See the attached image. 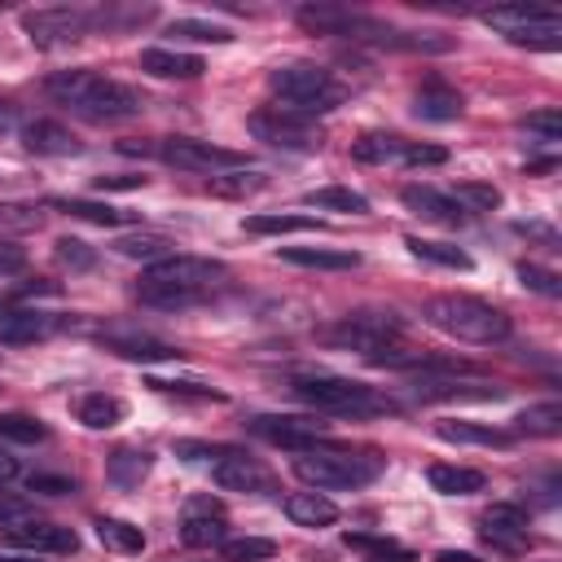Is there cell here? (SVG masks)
Segmentation results:
<instances>
[{"mask_svg":"<svg viewBox=\"0 0 562 562\" xmlns=\"http://www.w3.org/2000/svg\"><path fill=\"white\" fill-rule=\"evenodd\" d=\"M426 479H430V487L443 492V496H474V492L487 487V474H483V470H474V465H452V461H435V465L426 470Z\"/></svg>","mask_w":562,"mask_h":562,"instance_id":"cell-24","label":"cell"},{"mask_svg":"<svg viewBox=\"0 0 562 562\" xmlns=\"http://www.w3.org/2000/svg\"><path fill=\"white\" fill-rule=\"evenodd\" d=\"M527 527H531V522H527V509L514 505V501H496V505L483 509V518H479L483 540L496 544V549H505V553H514V549H522V544L531 540Z\"/></svg>","mask_w":562,"mask_h":562,"instance_id":"cell-16","label":"cell"},{"mask_svg":"<svg viewBox=\"0 0 562 562\" xmlns=\"http://www.w3.org/2000/svg\"><path fill=\"white\" fill-rule=\"evenodd\" d=\"M31 518V505L18 501V496H0V527H13V522H26Z\"/></svg>","mask_w":562,"mask_h":562,"instance_id":"cell-53","label":"cell"},{"mask_svg":"<svg viewBox=\"0 0 562 562\" xmlns=\"http://www.w3.org/2000/svg\"><path fill=\"white\" fill-rule=\"evenodd\" d=\"M285 514H290V522H299V527H334L338 522V505L325 496V492H290L285 496Z\"/></svg>","mask_w":562,"mask_h":562,"instance_id":"cell-25","label":"cell"},{"mask_svg":"<svg viewBox=\"0 0 562 562\" xmlns=\"http://www.w3.org/2000/svg\"><path fill=\"white\" fill-rule=\"evenodd\" d=\"M22 268H26V250L0 241V277H13V272H22Z\"/></svg>","mask_w":562,"mask_h":562,"instance_id":"cell-54","label":"cell"},{"mask_svg":"<svg viewBox=\"0 0 562 562\" xmlns=\"http://www.w3.org/2000/svg\"><path fill=\"white\" fill-rule=\"evenodd\" d=\"M22 140H26V149H35V154H53V158L79 154V136H75L70 127L53 123V119H35V123H26V127H22Z\"/></svg>","mask_w":562,"mask_h":562,"instance_id":"cell-23","label":"cell"},{"mask_svg":"<svg viewBox=\"0 0 562 562\" xmlns=\"http://www.w3.org/2000/svg\"><path fill=\"white\" fill-rule=\"evenodd\" d=\"M0 562H35V558H0Z\"/></svg>","mask_w":562,"mask_h":562,"instance_id":"cell-57","label":"cell"},{"mask_svg":"<svg viewBox=\"0 0 562 562\" xmlns=\"http://www.w3.org/2000/svg\"><path fill=\"white\" fill-rule=\"evenodd\" d=\"M211 479L224 487V492H246V496H263V492H277V479L268 465H259L255 457H246L241 448H233L224 461L211 465Z\"/></svg>","mask_w":562,"mask_h":562,"instance_id":"cell-14","label":"cell"},{"mask_svg":"<svg viewBox=\"0 0 562 562\" xmlns=\"http://www.w3.org/2000/svg\"><path fill=\"white\" fill-rule=\"evenodd\" d=\"M400 202H404L413 215L435 220V224H448V228H457V224L470 220V211H465L452 193H439V189H430V184H404V189H400Z\"/></svg>","mask_w":562,"mask_h":562,"instance_id":"cell-18","label":"cell"},{"mask_svg":"<svg viewBox=\"0 0 562 562\" xmlns=\"http://www.w3.org/2000/svg\"><path fill=\"white\" fill-rule=\"evenodd\" d=\"M123 413H127V404H123L119 395H105V391H88V395L75 404V417H79L88 430H110V426L123 422Z\"/></svg>","mask_w":562,"mask_h":562,"instance_id":"cell-30","label":"cell"},{"mask_svg":"<svg viewBox=\"0 0 562 562\" xmlns=\"http://www.w3.org/2000/svg\"><path fill=\"white\" fill-rule=\"evenodd\" d=\"M422 321L457 342H474V347H492L509 338V316L474 294H435L422 303Z\"/></svg>","mask_w":562,"mask_h":562,"instance_id":"cell-3","label":"cell"},{"mask_svg":"<svg viewBox=\"0 0 562 562\" xmlns=\"http://www.w3.org/2000/svg\"><path fill=\"white\" fill-rule=\"evenodd\" d=\"M435 435L448 439V443H479V448H509L514 435L509 430H496V426H483V422H435Z\"/></svg>","mask_w":562,"mask_h":562,"instance_id":"cell-27","label":"cell"},{"mask_svg":"<svg viewBox=\"0 0 562 562\" xmlns=\"http://www.w3.org/2000/svg\"><path fill=\"white\" fill-rule=\"evenodd\" d=\"M272 553H277V540H268V536H237V540L220 544L224 562H268Z\"/></svg>","mask_w":562,"mask_h":562,"instance_id":"cell-41","label":"cell"},{"mask_svg":"<svg viewBox=\"0 0 562 562\" xmlns=\"http://www.w3.org/2000/svg\"><path fill=\"white\" fill-rule=\"evenodd\" d=\"M145 176H132V171H114V176H97V189H114V193H127V189H140Z\"/></svg>","mask_w":562,"mask_h":562,"instance_id":"cell-52","label":"cell"},{"mask_svg":"<svg viewBox=\"0 0 562 562\" xmlns=\"http://www.w3.org/2000/svg\"><path fill=\"white\" fill-rule=\"evenodd\" d=\"M48 206L66 211L70 220H88V224H101V228H119V224H132L136 215L123 211V206H110V202H92V198H53Z\"/></svg>","mask_w":562,"mask_h":562,"instance_id":"cell-28","label":"cell"},{"mask_svg":"<svg viewBox=\"0 0 562 562\" xmlns=\"http://www.w3.org/2000/svg\"><path fill=\"white\" fill-rule=\"evenodd\" d=\"M53 255H57V263H66V268H92V263H97V255H92L88 241H79V237H57V241H53Z\"/></svg>","mask_w":562,"mask_h":562,"instance_id":"cell-47","label":"cell"},{"mask_svg":"<svg viewBox=\"0 0 562 562\" xmlns=\"http://www.w3.org/2000/svg\"><path fill=\"white\" fill-rule=\"evenodd\" d=\"M465 110V97L457 88H448L443 79H426L417 92H413V114L417 119H430V123H448V119H461Z\"/></svg>","mask_w":562,"mask_h":562,"instance_id":"cell-20","label":"cell"},{"mask_svg":"<svg viewBox=\"0 0 562 562\" xmlns=\"http://www.w3.org/2000/svg\"><path fill=\"white\" fill-rule=\"evenodd\" d=\"M48 439V426L31 413H0V443H40Z\"/></svg>","mask_w":562,"mask_h":562,"instance_id":"cell-39","label":"cell"},{"mask_svg":"<svg viewBox=\"0 0 562 562\" xmlns=\"http://www.w3.org/2000/svg\"><path fill=\"white\" fill-rule=\"evenodd\" d=\"M277 255L285 263L321 268V272H351V268H360V255L356 250H338V246H281Z\"/></svg>","mask_w":562,"mask_h":562,"instance_id":"cell-22","label":"cell"},{"mask_svg":"<svg viewBox=\"0 0 562 562\" xmlns=\"http://www.w3.org/2000/svg\"><path fill=\"white\" fill-rule=\"evenodd\" d=\"M154 154L180 171H206V176H220V171H241L246 167V154L237 149H224V145H211V140H198V136H167L154 145Z\"/></svg>","mask_w":562,"mask_h":562,"instance_id":"cell-11","label":"cell"},{"mask_svg":"<svg viewBox=\"0 0 562 562\" xmlns=\"http://www.w3.org/2000/svg\"><path fill=\"white\" fill-rule=\"evenodd\" d=\"M400 162L404 167H439V162H448V149L443 145H404Z\"/></svg>","mask_w":562,"mask_h":562,"instance_id":"cell-49","label":"cell"},{"mask_svg":"<svg viewBox=\"0 0 562 562\" xmlns=\"http://www.w3.org/2000/svg\"><path fill=\"white\" fill-rule=\"evenodd\" d=\"M92 26H105V9H75V4H53V9H31L22 13V31L31 44L53 48V44H75Z\"/></svg>","mask_w":562,"mask_h":562,"instance_id":"cell-10","label":"cell"},{"mask_svg":"<svg viewBox=\"0 0 562 562\" xmlns=\"http://www.w3.org/2000/svg\"><path fill=\"white\" fill-rule=\"evenodd\" d=\"M0 540L9 549H26V553H75L79 549V536L61 522H40V518H26V522H13V527H0Z\"/></svg>","mask_w":562,"mask_h":562,"instance_id":"cell-13","label":"cell"},{"mask_svg":"<svg viewBox=\"0 0 562 562\" xmlns=\"http://www.w3.org/2000/svg\"><path fill=\"white\" fill-rule=\"evenodd\" d=\"M522 127H527V132H536V136H540V140H549V145H553V140H562V114H558L553 105L531 110V114L522 119Z\"/></svg>","mask_w":562,"mask_h":562,"instance_id":"cell-46","label":"cell"},{"mask_svg":"<svg viewBox=\"0 0 562 562\" xmlns=\"http://www.w3.org/2000/svg\"><path fill=\"white\" fill-rule=\"evenodd\" d=\"M250 136L272 145V149H290V154H312L325 145V132L316 127V119L307 114H294V110H281V105H263L246 119Z\"/></svg>","mask_w":562,"mask_h":562,"instance_id":"cell-9","label":"cell"},{"mask_svg":"<svg viewBox=\"0 0 562 562\" xmlns=\"http://www.w3.org/2000/svg\"><path fill=\"white\" fill-rule=\"evenodd\" d=\"M44 224V206L35 202H0V233H31Z\"/></svg>","mask_w":562,"mask_h":562,"instance_id":"cell-43","label":"cell"},{"mask_svg":"<svg viewBox=\"0 0 562 562\" xmlns=\"http://www.w3.org/2000/svg\"><path fill=\"white\" fill-rule=\"evenodd\" d=\"M44 92L66 105L70 114L79 119H92V123H114V119H132L145 110V97L136 88H127L123 79H110L101 70H88V66H75V70H53L44 79Z\"/></svg>","mask_w":562,"mask_h":562,"instance_id":"cell-2","label":"cell"},{"mask_svg":"<svg viewBox=\"0 0 562 562\" xmlns=\"http://www.w3.org/2000/svg\"><path fill=\"white\" fill-rule=\"evenodd\" d=\"M268 88H272L281 110H294V114H307V119L338 110L342 97H347V88L316 61H285V66L268 70Z\"/></svg>","mask_w":562,"mask_h":562,"instance_id":"cell-5","label":"cell"},{"mask_svg":"<svg viewBox=\"0 0 562 562\" xmlns=\"http://www.w3.org/2000/svg\"><path fill=\"white\" fill-rule=\"evenodd\" d=\"M110 246H114V255H123V259H145V263H158V259L176 255V241H171L167 233H154V228L123 233V237H114Z\"/></svg>","mask_w":562,"mask_h":562,"instance_id":"cell-29","label":"cell"},{"mask_svg":"<svg viewBox=\"0 0 562 562\" xmlns=\"http://www.w3.org/2000/svg\"><path fill=\"white\" fill-rule=\"evenodd\" d=\"M26 492H40V496H70V492H75V479H66V474H31V479H26Z\"/></svg>","mask_w":562,"mask_h":562,"instance_id":"cell-50","label":"cell"},{"mask_svg":"<svg viewBox=\"0 0 562 562\" xmlns=\"http://www.w3.org/2000/svg\"><path fill=\"white\" fill-rule=\"evenodd\" d=\"M435 562H479L474 553H465V549H439L435 553Z\"/></svg>","mask_w":562,"mask_h":562,"instance_id":"cell-56","label":"cell"},{"mask_svg":"<svg viewBox=\"0 0 562 562\" xmlns=\"http://www.w3.org/2000/svg\"><path fill=\"white\" fill-rule=\"evenodd\" d=\"M180 540L189 549H211L228 540V522H224V505L211 496H193L184 505V522H180Z\"/></svg>","mask_w":562,"mask_h":562,"instance_id":"cell-15","label":"cell"},{"mask_svg":"<svg viewBox=\"0 0 562 562\" xmlns=\"http://www.w3.org/2000/svg\"><path fill=\"white\" fill-rule=\"evenodd\" d=\"M483 22L492 31H501L509 44L518 48H558L562 44V18L553 9H536V4H501L487 9Z\"/></svg>","mask_w":562,"mask_h":562,"instance_id":"cell-8","label":"cell"},{"mask_svg":"<svg viewBox=\"0 0 562 562\" xmlns=\"http://www.w3.org/2000/svg\"><path fill=\"white\" fill-rule=\"evenodd\" d=\"M290 391H294V400H303L307 408L329 413V417H373V413L395 408L373 386H364L356 378H338V373H299L290 382Z\"/></svg>","mask_w":562,"mask_h":562,"instance_id":"cell-6","label":"cell"},{"mask_svg":"<svg viewBox=\"0 0 562 562\" xmlns=\"http://www.w3.org/2000/svg\"><path fill=\"white\" fill-rule=\"evenodd\" d=\"M92 527H97L101 544H110V549H119V553H140V549H145V531L132 527V522H123V518H105V514H101Z\"/></svg>","mask_w":562,"mask_h":562,"instance_id":"cell-38","label":"cell"},{"mask_svg":"<svg viewBox=\"0 0 562 562\" xmlns=\"http://www.w3.org/2000/svg\"><path fill=\"white\" fill-rule=\"evenodd\" d=\"M136 66L154 79H198L206 70V61L198 53H176V48H145Z\"/></svg>","mask_w":562,"mask_h":562,"instance_id":"cell-21","label":"cell"},{"mask_svg":"<svg viewBox=\"0 0 562 562\" xmlns=\"http://www.w3.org/2000/svg\"><path fill=\"white\" fill-rule=\"evenodd\" d=\"M404 145H408V140H400L395 132H369V136H360V140L351 145V158L378 167V162H395V158L404 154Z\"/></svg>","mask_w":562,"mask_h":562,"instance_id":"cell-35","label":"cell"},{"mask_svg":"<svg viewBox=\"0 0 562 562\" xmlns=\"http://www.w3.org/2000/svg\"><path fill=\"white\" fill-rule=\"evenodd\" d=\"M307 206H321V211H351V215H364L369 211V198L347 189V184H325V189H312L303 198Z\"/></svg>","mask_w":562,"mask_h":562,"instance_id":"cell-36","label":"cell"},{"mask_svg":"<svg viewBox=\"0 0 562 562\" xmlns=\"http://www.w3.org/2000/svg\"><path fill=\"white\" fill-rule=\"evenodd\" d=\"M347 549H360L364 562H417V553L400 540H386V536H364V531H347L342 536Z\"/></svg>","mask_w":562,"mask_h":562,"instance_id":"cell-33","label":"cell"},{"mask_svg":"<svg viewBox=\"0 0 562 562\" xmlns=\"http://www.w3.org/2000/svg\"><path fill=\"white\" fill-rule=\"evenodd\" d=\"M13 479H18V457L0 443V487H4V483H13Z\"/></svg>","mask_w":562,"mask_h":562,"instance_id":"cell-55","label":"cell"},{"mask_svg":"<svg viewBox=\"0 0 562 562\" xmlns=\"http://www.w3.org/2000/svg\"><path fill=\"white\" fill-rule=\"evenodd\" d=\"M514 435H536V439H553L562 435V404L558 400H544V404H531L514 417Z\"/></svg>","mask_w":562,"mask_h":562,"instance_id":"cell-31","label":"cell"},{"mask_svg":"<svg viewBox=\"0 0 562 562\" xmlns=\"http://www.w3.org/2000/svg\"><path fill=\"white\" fill-rule=\"evenodd\" d=\"M149 386L154 391H176V395H198V400H224L215 386H202V382H158V378H149Z\"/></svg>","mask_w":562,"mask_h":562,"instance_id":"cell-51","label":"cell"},{"mask_svg":"<svg viewBox=\"0 0 562 562\" xmlns=\"http://www.w3.org/2000/svg\"><path fill=\"white\" fill-rule=\"evenodd\" d=\"M290 470L312 487V492H347V487H364L382 474V457L378 452H351L338 443H307L294 452Z\"/></svg>","mask_w":562,"mask_h":562,"instance_id":"cell-4","label":"cell"},{"mask_svg":"<svg viewBox=\"0 0 562 562\" xmlns=\"http://www.w3.org/2000/svg\"><path fill=\"white\" fill-rule=\"evenodd\" d=\"M224 285H228V268L220 259L176 250V255L145 268L140 285H136V299L145 307H158V312H184V307L206 303Z\"/></svg>","mask_w":562,"mask_h":562,"instance_id":"cell-1","label":"cell"},{"mask_svg":"<svg viewBox=\"0 0 562 562\" xmlns=\"http://www.w3.org/2000/svg\"><path fill=\"white\" fill-rule=\"evenodd\" d=\"M413 395L417 400H457V404H479V400H505V386H487V382H457V378H417L413 382Z\"/></svg>","mask_w":562,"mask_h":562,"instance_id":"cell-19","label":"cell"},{"mask_svg":"<svg viewBox=\"0 0 562 562\" xmlns=\"http://www.w3.org/2000/svg\"><path fill=\"white\" fill-rule=\"evenodd\" d=\"M206 189L211 193H224V198H246V193H255V189H263V171H220V176H211L206 180Z\"/></svg>","mask_w":562,"mask_h":562,"instance_id":"cell-42","label":"cell"},{"mask_svg":"<svg viewBox=\"0 0 562 562\" xmlns=\"http://www.w3.org/2000/svg\"><path fill=\"white\" fill-rule=\"evenodd\" d=\"M246 233H259V237H268V233H325V220H316V215H281V211H263V215H250L246 220Z\"/></svg>","mask_w":562,"mask_h":562,"instance_id":"cell-32","label":"cell"},{"mask_svg":"<svg viewBox=\"0 0 562 562\" xmlns=\"http://www.w3.org/2000/svg\"><path fill=\"white\" fill-rule=\"evenodd\" d=\"M105 474L114 487H136L149 474V452L145 448H114L105 461Z\"/></svg>","mask_w":562,"mask_h":562,"instance_id":"cell-34","label":"cell"},{"mask_svg":"<svg viewBox=\"0 0 562 562\" xmlns=\"http://www.w3.org/2000/svg\"><path fill=\"white\" fill-rule=\"evenodd\" d=\"M465 211H492V206H501V189H492V184H479V180H465V184H457V193H452Z\"/></svg>","mask_w":562,"mask_h":562,"instance_id":"cell-44","label":"cell"},{"mask_svg":"<svg viewBox=\"0 0 562 562\" xmlns=\"http://www.w3.org/2000/svg\"><path fill=\"white\" fill-rule=\"evenodd\" d=\"M176 452H180L184 461H211V465H215V461H224V457H228L233 448H228V443H202V439H180V443H176Z\"/></svg>","mask_w":562,"mask_h":562,"instance_id":"cell-48","label":"cell"},{"mask_svg":"<svg viewBox=\"0 0 562 562\" xmlns=\"http://www.w3.org/2000/svg\"><path fill=\"white\" fill-rule=\"evenodd\" d=\"M105 347H110L114 356L140 360V364H149V360H180V347H171V342H162V338H149V334H110Z\"/></svg>","mask_w":562,"mask_h":562,"instance_id":"cell-26","label":"cell"},{"mask_svg":"<svg viewBox=\"0 0 562 562\" xmlns=\"http://www.w3.org/2000/svg\"><path fill=\"white\" fill-rule=\"evenodd\" d=\"M246 426H250V435H259L277 448H290V452L329 439V422H321V413H259Z\"/></svg>","mask_w":562,"mask_h":562,"instance_id":"cell-12","label":"cell"},{"mask_svg":"<svg viewBox=\"0 0 562 562\" xmlns=\"http://www.w3.org/2000/svg\"><path fill=\"white\" fill-rule=\"evenodd\" d=\"M167 35H176V40H198V44H228V40H233L228 26L206 22V18H176V22L167 26Z\"/></svg>","mask_w":562,"mask_h":562,"instance_id":"cell-40","label":"cell"},{"mask_svg":"<svg viewBox=\"0 0 562 562\" xmlns=\"http://www.w3.org/2000/svg\"><path fill=\"white\" fill-rule=\"evenodd\" d=\"M518 277H522L527 290H536V294H544V299H562V277H558V272H549V268H540V263H518Z\"/></svg>","mask_w":562,"mask_h":562,"instance_id":"cell-45","label":"cell"},{"mask_svg":"<svg viewBox=\"0 0 562 562\" xmlns=\"http://www.w3.org/2000/svg\"><path fill=\"white\" fill-rule=\"evenodd\" d=\"M61 329L57 316L40 307H0V347H31Z\"/></svg>","mask_w":562,"mask_h":562,"instance_id":"cell-17","label":"cell"},{"mask_svg":"<svg viewBox=\"0 0 562 562\" xmlns=\"http://www.w3.org/2000/svg\"><path fill=\"white\" fill-rule=\"evenodd\" d=\"M408 250L417 255V259H426V263H439V268H457V272H465L474 259L461 250V246H452V241H430V237H408Z\"/></svg>","mask_w":562,"mask_h":562,"instance_id":"cell-37","label":"cell"},{"mask_svg":"<svg viewBox=\"0 0 562 562\" xmlns=\"http://www.w3.org/2000/svg\"><path fill=\"white\" fill-rule=\"evenodd\" d=\"M400 334H404V325H400L395 312L369 307V312H347V316H338L334 325H325V329H321V342L342 347V351H360V356L369 360V356L395 347Z\"/></svg>","mask_w":562,"mask_h":562,"instance_id":"cell-7","label":"cell"}]
</instances>
